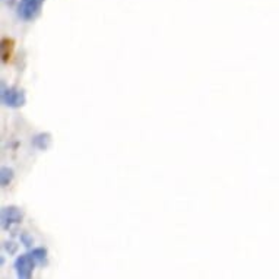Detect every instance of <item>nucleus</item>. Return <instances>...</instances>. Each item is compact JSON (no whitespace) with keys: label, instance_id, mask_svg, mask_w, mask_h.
<instances>
[{"label":"nucleus","instance_id":"nucleus-9","mask_svg":"<svg viewBox=\"0 0 279 279\" xmlns=\"http://www.w3.org/2000/svg\"><path fill=\"white\" fill-rule=\"evenodd\" d=\"M3 247L6 248V251H8L9 255H13V253L16 251V248H18V247H16V244H13V243H5V244H3Z\"/></svg>","mask_w":279,"mask_h":279},{"label":"nucleus","instance_id":"nucleus-1","mask_svg":"<svg viewBox=\"0 0 279 279\" xmlns=\"http://www.w3.org/2000/svg\"><path fill=\"white\" fill-rule=\"evenodd\" d=\"M37 265L38 263L31 255V251L27 255H21L15 260V270H16L18 279H33V272Z\"/></svg>","mask_w":279,"mask_h":279},{"label":"nucleus","instance_id":"nucleus-6","mask_svg":"<svg viewBox=\"0 0 279 279\" xmlns=\"http://www.w3.org/2000/svg\"><path fill=\"white\" fill-rule=\"evenodd\" d=\"M12 180H13V170L8 168V167H2V171H0V183H2V186L6 187Z\"/></svg>","mask_w":279,"mask_h":279},{"label":"nucleus","instance_id":"nucleus-3","mask_svg":"<svg viewBox=\"0 0 279 279\" xmlns=\"http://www.w3.org/2000/svg\"><path fill=\"white\" fill-rule=\"evenodd\" d=\"M44 0H21L18 3V16L23 21H33L41 9Z\"/></svg>","mask_w":279,"mask_h":279},{"label":"nucleus","instance_id":"nucleus-10","mask_svg":"<svg viewBox=\"0 0 279 279\" xmlns=\"http://www.w3.org/2000/svg\"><path fill=\"white\" fill-rule=\"evenodd\" d=\"M15 2H16V0H3V3H6L8 6H12V5H15Z\"/></svg>","mask_w":279,"mask_h":279},{"label":"nucleus","instance_id":"nucleus-5","mask_svg":"<svg viewBox=\"0 0 279 279\" xmlns=\"http://www.w3.org/2000/svg\"><path fill=\"white\" fill-rule=\"evenodd\" d=\"M50 142H52V136L48 133H40L33 139V145L35 148L44 150L50 146Z\"/></svg>","mask_w":279,"mask_h":279},{"label":"nucleus","instance_id":"nucleus-4","mask_svg":"<svg viewBox=\"0 0 279 279\" xmlns=\"http://www.w3.org/2000/svg\"><path fill=\"white\" fill-rule=\"evenodd\" d=\"M22 221V212L16 206H6L2 209V228L9 230L13 224H19Z\"/></svg>","mask_w":279,"mask_h":279},{"label":"nucleus","instance_id":"nucleus-8","mask_svg":"<svg viewBox=\"0 0 279 279\" xmlns=\"http://www.w3.org/2000/svg\"><path fill=\"white\" fill-rule=\"evenodd\" d=\"M21 241H22V244H23V246H27V247H31L34 243L33 238L28 236V234H25V233H23V234L21 236Z\"/></svg>","mask_w":279,"mask_h":279},{"label":"nucleus","instance_id":"nucleus-7","mask_svg":"<svg viewBox=\"0 0 279 279\" xmlns=\"http://www.w3.org/2000/svg\"><path fill=\"white\" fill-rule=\"evenodd\" d=\"M31 255L37 260L38 265H43L44 262H45V259H47V250L44 247H37V248L31 250Z\"/></svg>","mask_w":279,"mask_h":279},{"label":"nucleus","instance_id":"nucleus-2","mask_svg":"<svg viewBox=\"0 0 279 279\" xmlns=\"http://www.w3.org/2000/svg\"><path fill=\"white\" fill-rule=\"evenodd\" d=\"M2 103L12 108L22 107L27 103V97L22 89L2 85Z\"/></svg>","mask_w":279,"mask_h":279}]
</instances>
